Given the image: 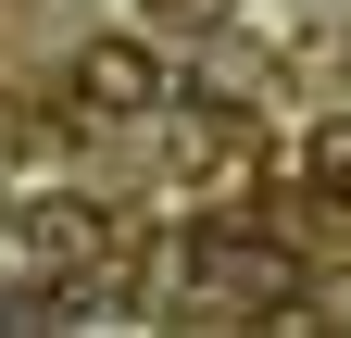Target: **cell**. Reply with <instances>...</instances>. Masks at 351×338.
I'll use <instances>...</instances> for the list:
<instances>
[{"label":"cell","mask_w":351,"mask_h":338,"mask_svg":"<svg viewBox=\"0 0 351 338\" xmlns=\"http://www.w3.org/2000/svg\"><path fill=\"white\" fill-rule=\"evenodd\" d=\"M75 113L88 125L163 113V51H151V38H88V51H75Z\"/></svg>","instance_id":"1"},{"label":"cell","mask_w":351,"mask_h":338,"mask_svg":"<svg viewBox=\"0 0 351 338\" xmlns=\"http://www.w3.org/2000/svg\"><path fill=\"white\" fill-rule=\"evenodd\" d=\"M301 176H314L326 200H351V113H326L314 138H301Z\"/></svg>","instance_id":"2"},{"label":"cell","mask_w":351,"mask_h":338,"mask_svg":"<svg viewBox=\"0 0 351 338\" xmlns=\"http://www.w3.org/2000/svg\"><path fill=\"white\" fill-rule=\"evenodd\" d=\"M0 238H13V200H0Z\"/></svg>","instance_id":"3"}]
</instances>
